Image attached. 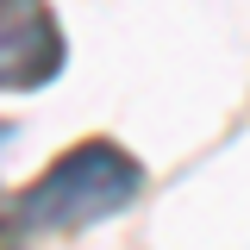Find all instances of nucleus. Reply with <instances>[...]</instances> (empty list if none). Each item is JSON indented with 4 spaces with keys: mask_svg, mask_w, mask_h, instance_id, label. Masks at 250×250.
<instances>
[{
    "mask_svg": "<svg viewBox=\"0 0 250 250\" xmlns=\"http://www.w3.org/2000/svg\"><path fill=\"white\" fill-rule=\"evenodd\" d=\"M144 188V163L106 138H88L75 150H62L38 182L19 194V219L31 231H82L100 219L125 213Z\"/></svg>",
    "mask_w": 250,
    "mask_h": 250,
    "instance_id": "f257e3e1",
    "label": "nucleus"
},
{
    "mask_svg": "<svg viewBox=\"0 0 250 250\" xmlns=\"http://www.w3.org/2000/svg\"><path fill=\"white\" fill-rule=\"evenodd\" d=\"M62 75V31L38 6H0V94H25Z\"/></svg>",
    "mask_w": 250,
    "mask_h": 250,
    "instance_id": "f03ea898",
    "label": "nucleus"
},
{
    "mask_svg": "<svg viewBox=\"0 0 250 250\" xmlns=\"http://www.w3.org/2000/svg\"><path fill=\"white\" fill-rule=\"evenodd\" d=\"M6 144H13V125H6V119H0V156H6Z\"/></svg>",
    "mask_w": 250,
    "mask_h": 250,
    "instance_id": "7ed1b4c3",
    "label": "nucleus"
},
{
    "mask_svg": "<svg viewBox=\"0 0 250 250\" xmlns=\"http://www.w3.org/2000/svg\"><path fill=\"white\" fill-rule=\"evenodd\" d=\"M0 6H31V0H0Z\"/></svg>",
    "mask_w": 250,
    "mask_h": 250,
    "instance_id": "20e7f679",
    "label": "nucleus"
}]
</instances>
